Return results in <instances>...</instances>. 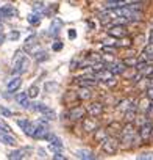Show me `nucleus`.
Wrapping results in <instances>:
<instances>
[{
    "mask_svg": "<svg viewBox=\"0 0 153 160\" xmlns=\"http://www.w3.org/2000/svg\"><path fill=\"white\" fill-rule=\"evenodd\" d=\"M86 113H89V116H100L103 113V104L100 102H91L88 107H86Z\"/></svg>",
    "mask_w": 153,
    "mask_h": 160,
    "instance_id": "10",
    "label": "nucleus"
},
{
    "mask_svg": "<svg viewBox=\"0 0 153 160\" xmlns=\"http://www.w3.org/2000/svg\"><path fill=\"white\" fill-rule=\"evenodd\" d=\"M44 8V5L42 3H36V7H35V11H38V10H42Z\"/></svg>",
    "mask_w": 153,
    "mask_h": 160,
    "instance_id": "34",
    "label": "nucleus"
},
{
    "mask_svg": "<svg viewBox=\"0 0 153 160\" xmlns=\"http://www.w3.org/2000/svg\"><path fill=\"white\" fill-rule=\"evenodd\" d=\"M106 69L111 71L114 75H117V74H122L125 71V64L123 63H113V64H106Z\"/></svg>",
    "mask_w": 153,
    "mask_h": 160,
    "instance_id": "19",
    "label": "nucleus"
},
{
    "mask_svg": "<svg viewBox=\"0 0 153 160\" xmlns=\"http://www.w3.org/2000/svg\"><path fill=\"white\" fill-rule=\"evenodd\" d=\"M16 102H17L22 108H31L30 98H28L27 91H25V93H19V94H16Z\"/></svg>",
    "mask_w": 153,
    "mask_h": 160,
    "instance_id": "12",
    "label": "nucleus"
},
{
    "mask_svg": "<svg viewBox=\"0 0 153 160\" xmlns=\"http://www.w3.org/2000/svg\"><path fill=\"white\" fill-rule=\"evenodd\" d=\"M145 96H147V98H148V99L151 101V99H153V88H148V90H147V94H145Z\"/></svg>",
    "mask_w": 153,
    "mask_h": 160,
    "instance_id": "32",
    "label": "nucleus"
},
{
    "mask_svg": "<svg viewBox=\"0 0 153 160\" xmlns=\"http://www.w3.org/2000/svg\"><path fill=\"white\" fill-rule=\"evenodd\" d=\"M108 137H109V132H108L106 129H100V127H99V129L94 132V138H95V141H97V143L105 141Z\"/></svg>",
    "mask_w": 153,
    "mask_h": 160,
    "instance_id": "20",
    "label": "nucleus"
},
{
    "mask_svg": "<svg viewBox=\"0 0 153 160\" xmlns=\"http://www.w3.org/2000/svg\"><path fill=\"white\" fill-rule=\"evenodd\" d=\"M28 151L30 149H25V148H21V149H14L8 154V158H14V160H19V158H25L28 155Z\"/></svg>",
    "mask_w": 153,
    "mask_h": 160,
    "instance_id": "14",
    "label": "nucleus"
},
{
    "mask_svg": "<svg viewBox=\"0 0 153 160\" xmlns=\"http://www.w3.org/2000/svg\"><path fill=\"white\" fill-rule=\"evenodd\" d=\"M17 38H19V32H11V33H10V36H8V39H10V41H16Z\"/></svg>",
    "mask_w": 153,
    "mask_h": 160,
    "instance_id": "28",
    "label": "nucleus"
},
{
    "mask_svg": "<svg viewBox=\"0 0 153 160\" xmlns=\"http://www.w3.org/2000/svg\"><path fill=\"white\" fill-rule=\"evenodd\" d=\"M39 21H41V14H38V13H33V14H30V16H28V22H30L31 25L39 24Z\"/></svg>",
    "mask_w": 153,
    "mask_h": 160,
    "instance_id": "26",
    "label": "nucleus"
},
{
    "mask_svg": "<svg viewBox=\"0 0 153 160\" xmlns=\"http://www.w3.org/2000/svg\"><path fill=\"white\" fill-rule=\"evenodd\" d=\"M63 49V42H55L53 44V50H61Z\"/></svg>",
    "mask_w": 153,
    "mask_h": 160,
    "instance_id": "31",
    "label": "nucleus"
},
{
    "mask_svg": "<svg viewBox=\"0 0 153 160\" xmlns=\"http://www.w3.org/2000/svg\"><path fill=\"white\" fill-rule=\"evenodd\" d=\"M137 133H139V138H141L142 141H148V140L153 137V122H151L148 118H144V119L141 121V126H139Z\"/></svg>",
    "mask_w": 153,
    "mask_h": 160,
    "instance_id": "3",
    "label": "nucleus"
},
{
    "mask_svg": "<svg viewBox=\"0 0 153 160\" xmlns=\"http://www.w3.org/2000/svg\"><path fill=\"white\" fill-rule=\"evenodd\" d=\"M30 69V58L24 53H17L14 58V64H13V75H22Z\"/></svg>",
    "mask_w": 153,
    "mask_h": 160,
    "instance_id": "2",
    "label": "nucleus"
},
{
    "mask_svg": "<svg viewBox=\"0 0 153 160\" xmlns=\"http://www.w3.org/2000/svg\"><path fill=\"white\" fill-rule=\"evenodd\" d=\"M91 98H92V91L88 87H81L78 91L75 93V99H78V101H88Z\"/></svg>",
    "mask_w": 153,
    "mask_h": 160,
    "instance_id": "11",
    "label": "nucleus"
},
{
    "mask_svg": "<svg viewBox=\"0 0 153 160\" xmlns=\"http://www.w3.org/2000/svg\"><path fill=\"white\" fill-rule=\"evenodd\" d=\"M3 41H5V36H3L2 33H0V46H2V44H3Z\"/></svg>",
    "mask_w": 153,
    "mask_h": 160,
    "instance_id": "35",
    "label": "nucleus"
},
{
    "mask_svg": "<svg viewBox=\"0 0 153 160\" xmlns=\"http://www.w3.org/2000/svg\"><path fill=\"white\" fill-rule=\"evenodd\" d=\"M49 133V127L45 126V122L44 121H41V122H36V126H35V132H33V138H39V140H44L45 138V135Z\"/></svg>",
    "mask_w": 153,
    "mask_h": 160,
    "instance_id": "8",
    "label": "nucleus"
},
{
    "mask_svg": "<svg viewBox=\"0 0 153 160\" xmlns=\"http://www.w3.org/2000/svg\"><path fill=\"white\" fill-rule=\"evenodd\" d=\"M44 140L50 141V144H52V146H58V148H63V146H64L63 140H61L59 137H56L55 133H50V132H49V133L45 135V138H44Z\"/></svg>",
    "mask_w": 153,
    "mask_h": 160,
    "instance_id": "18",
    "label": "nucleus"
},
{
    "mask_svg": "<svg viewBox=\"0 0 153 160\" xmlns=\"http://www.w3.org/2000/svg\"><path fill=\"white\" fill-rule=\"evenodd\" d=\"M33 46H36V36H35V35H31L30 38L25 39V49H27V50H30Z\"/></svg>",
    "mask_w": 153,
    "mask_h": 160,
    "instance_id": "24",
    "label": "nucleus"
},
{
    "mask_svg": "<svg viewBox=\"0 0 153 160\" xmlns=\"http://www.w3.org/2000/svg\"><path fill=\"white\" fill-rule=\"evenodd\" d=\"M53 158H56V160H66V155H63L61 152H56V154L53 155Z\"/></svg>",
    "mask_w": 153,
    "mask_h": 160,
    "instance_id": "30",
    "label": "nucleus"
},
{
    "mask_svg": "<svg viewBox=\"0 0 153 160\" xmlns=\"http://www.w3.org/2000/svg\"><path fill=\"white\" fill-rule=\"evenodd\" d=\"M31 108H33L35 112H38V113H41V115H42V113H45L50 107H49V105H45V104H42V102H36V104H33V107H31Z\"/></svg>",
    "mask_w": 153,
    "mask_h": 160,
    "instance_id": "21",
    "label": "nucleus"
},
{
    "mask_svg": "<svg viewBox=\"0 0 153 160\" xmlns=\"http://www.w3.org/2000/svg\"><path fill=\"white\" fill-rule=\"evenodd\" d=\"M81 127H83V130H85L86 133H94V132L100 127V124H99V121L95 119V116H89V118H83Z\"/></svg>",
    "mask_w": 153,
    "mask_h": 160,
    "instance_id": "7",
    "label": "nucleus"
},
{
    "mask_svg": "<svg viewBox=\"0 0 153 160\" xmlns=\"http://www.w3.org/2000/svg\"><path fill=\"white\" fill-rule=\"evenodd\" d=\"M137 141H141L137 130H134L133 124H127L122 130H120V137H119V148H133L137 144Z\"/></svg>",
    "mask_w": 153,
    "mask_h": 160,
    "instance_id": "1",
    "label": "nucleus"
},
{
    "mask_svg": "<svg viewBox=\"0 0 153 160\" xmlns=\"http://www.w3.org/2000/svg\"><path fill=\"white\" fill-rule=\"evenodd\" d=\"M141 58H142V60H145V61H148V63H153V44H150V42H148V44L144 47Z\"/></svg>",
    "mask_w": 153,
    "mask_h": 160,
    "instance_id": "16",
    "label": "nucleus"
},
{
    "mask_svg": "<svg viewBox=\"0 0 153 160\" xmlns=\"http://www.w3.org/2000/svg\"><path fill=\"white\" fill-rule=\"evenodd\" d=\"M67 36H69V39H75V38H76V33H75V30H73V28H70V30L67 32Z\"/></svg>",
    "mask_w": 153,
    "mask_h": 160,
    "instance_id": "29",
    "label": "nucleus"
},
{
    "mask_svg": "<svg viewBox=\"0 0 153 160\" xmlns=\"http://www.w3.org/2000/svg\"><path fill=\"white\" fill-rule=\"evenodd\" d=\"M21 85H22L21 75H14V77H11V78L8 80V83H7V91H8V93H16V91L21 88Z\"/></svg>",
    "mask_w": 153,
    "mask_h": 160,
    "instance_id": "9",
    "label": "nucleus"
},
{
    "mask_svg": "<svg viewBox=\"0 0 153 160\" xmlns=\"http://www.w3.org/2000/svg\"><path fill=\"white\" fill-rule=\"evenodd\" d=\"M0 143L7 146H16V138L10 132H0Z\"/></svg>",
    "mask_w": 153,
    "mask_h": 160,
    "instance_id": "15",
    "label": "nucleus"
},
{
    "mask_svg": "<svg viewBox=\"0 0 153 160\" xmlns=\"http://www.w3.org/2000/svg\"><path fill=\"white\" fill-rule=\"evenodd\" d=\"M16 122H17V126L22 129V130H25L28 126H30V119H27V118H19V119H16Z\"/></svg>",
    "mask_w": 153,
    "mask_h": 160,
    "instance_id": "23",
    "label": "nucleus"
},
{
    "mask_svg": "<svg viewBox=\"0 0 153 160\" xmlns=\"http://www.w3.org/2000/svg\"><path fill=\"white\" fill-rule=\"evenodd\" d=\"M148 42H150V44H153V27H151V30H150V35H148Z\"/></svg>",
    "mask_w": 153,
    "mask_h": 160,
    "instance_id": "33",
    "label": "nucleus"
},
{
    "mask_svg": "<svg viewBox=\"0 0 153 160\" xmlns=\"http://www.w3.org/2000/svg\"><path fill=\"white\" fill-rule=\"evenodd\" d=\"M86 115V108L80 107V105H75V107H70L66 113H63V119H69V121H80L83 119Z\"/></svg>",
    "mask_w": 153,
    "mask_h": 160,
    "instance_id": "4",
    "label": "nucleus"
},
{
    "mask_svg": "<svg viewBox=\"0 0 153 160\" xmlns=\"http://www.w3.org/2000/svg\"><path fill=\"white\" fill-rule=\"evenodd\" d=\"M100 148H102V152L103 154H108V155H113L117 149H119V138L116 137H108L105 141L100 143Z\"/></svg>",
    "mask_w": 153,
    "mask_h": 160,
    "instance_id": "5",
    "label": "nucleus"
},
{
    "mask_svg": "<svg viewBox=\"0 0 153 160\" xmlns=\"http://www.w3.org/2000/svg\"><path fill=\"white\" fill-rule=\"evenodd\" d=\"M0 16L2 18H14V16H17V11H16L14 7L5 5V7L0 8Z\"/></svg>",
    "mask_w": 153,
    "mask_h": 160,
    "instance_id": "17",
    "label": "nucleus"
},
{
    "mask_svg": "<svg viewBox=\"0 0 153 160\" xmlns=\"http://www.w3.org/2000/svg\"><path fill=\"white\" fill-rule=\"evenodd\" d=\"M27 94H28V98H30V99L38 98V94H39V87H38V85H31V87L28 88Z\"/></svg>",
    "mask_w": 153,
    "mask_h": 160,
    "instance_id": "22",
    "label": "nucleus"
},
{
    "mask_svg": "<svg viewBox=\"0 0 153 160\" xmlns=\"http://www.w3.org/2000/svg\"><path fill=\"white\" fill-rule=\"evenodd\" d=\"M0 116H2V118H11L13 116V112L10 108L3 107V105H0Z\"/></svg>",
    "mask_w": 153,
    "mask_h": 160,
    "instance_id": "25",
    "label": "nucleus"
},
{
    "mask_svg": "<svg viewBox=\"0 0 153 160\" xmlns=\"http://www.w3.org/2000/svg\"><path fill=\"white\" fill-rule=\"evenodd\" d=\"M108 36H113V38H117V39H122L127 36V27L123 24H114L108 28Z\"/></svg>",
    "mask_w": 153,
    "mask_h": 160,
    "instance_id": "6",
    "label": "nucleus"
},
{
    "mask_svg": "<svg viewBox=\"0 0 153 160\" xmlns=\"http://www.w3.org/2000/svg\"><path fill=\"white\" fill-rule=\"evenodd\" d=\"M137 158L139 160H151L153 158V152H141L137 155Z\"/></svg>",
    "mask_w": 153,
    "mask_h": 160,
    "instance_id": "27",
    "label": "nucleus"
},
{
    "mask_svg": "<svg viewBox=\"0 0 153 160\" xmlns=\"http://www.w3.org/2000/svg\"><path fill=\"white\" fill-rule=\"evenodd\" d=\"M75 155H76V158H83V160H89V158L94 160V158H97V155L92 151H88V149H76Z\"/></svg>",
    "mask_w": 153,
    "mask_h": 160,
    "instance_id": "13",
    "label": "nucleus"
}]
</instances>
